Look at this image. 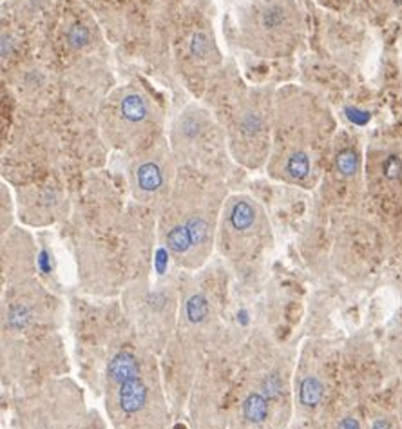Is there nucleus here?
I'll return each mask as SVG.
<instances>
[{"label": "nucleus", "mask_w": 402, "mask_h": 429, "mask_svg": "<svg viewBox=\"0 0 402 429\" xmlns=\"http://www.w3.org/2000/svg\"><path fill=\"white\" fill-rule=\"evenodd\" d=\"M187 315L192 322H201L209 315V302L203 295H192L187 302Z\"/></svg>", "instance_id": "obj_9"}, {"label": "nucleus", "mask_w": 402, "mask_h": 429, "mask_svg": "<svg viewBox=\"0 0 402 429\" xmlns=\"http://www.w3.org/2000/svg\"><path fill=\"white\" fill-rule=\"evenodd\" d=\"M118 386H120L118 404L123 413L134 415L143 410V406L147 404V388L140 377L132 375L129 379H123L118 382Z\"/></svg>", "instance_id": "obj_6"}, {"label": "nucleus", "mask_w": 402, "mask_h": 429, "mask_svg": "<svg viewBox=\"0 0 402 429\" xmlns=\"http://www.w3.org/2000/svg\"><path fill=\"white\" fill-rule=\"evenodd\" d=\"M261 210L247 196H238L228 201L225 209V230L230 247H238L239 239L254 238L261 232Z\"/></svg>", "instance_id": "obj_4"}, {"label": "nucleus", "mask_w": 402, "mask_h": 429, "mask_svg": "<svg viewBox=\"0 0 402 429\" xmlns=\"http://www.w3.org/2000/svg\"><path fill=\"white\" fill-rule=\"evenodd\" d=\"M339 429H361V426H359V422L355 419H343L341 420V424H339Z\"/></svg>", "instance_id": "obj_13"}, {"label": "nucleus", "mask_w": 402, "mask_h": 429, "mask_svg": "<svg viewBox=\"0 0 402 429\" xmlns=\"http://www.w3.org/2000/svg\"><path fill=\"white\" fill-rule=\"evenodd\" d=\"M243 417L252 422V424H261L268 417V402L267 399L259 393L248 395L243 402Z\"/></svg>", "instance_id": "obj_7"}, {"label": "nucleus", "mask_w": 402, "mask_h": 429, "mask_svg": "<svg viewBox=\"0 0 402 429\" xmlns=\"http://www.w3.org/2000/svg\"><path fill=\"white\" fill-rule=\"evenodd\" d=\"M372 429H392V426L388 424L386 420H377V422L373 424Z\"/></svg>", "instance_id": "obj_14"}, {"label": "nucleus", "mask_w": 402, "mask_h": 429, "mask_svg": "<svg viewBox=\"0 0 402 429\" xmlns=\"http://www.w3.org/2000/svg\"><path fill=\"white\" fill-rule=\"evenodd\" d=\"M296 33V8L292 0H247L239 11L243 45L263 59L281 56Z\"/></svg>", "instance_id": "obj_1"}, {"label": "nucleus", "mask_w": 402, "mask_h": 429, "mask_svg": "<svg viewBox=\"0 0 402 429\" xmlns=\"http://www.w3.org/2000/svg\"><path fill=\"white\" fill-rule=\"evenodd\" d=\"M102 127L112 143H141L160 127V116L149 98L140 89L123 85L107 98Z\"/></svg>", "instance_id": "obj_2"}, {"label": "nucleus", "mask_w": 402, "mask_h": 429, "mask_svg": "<svg viewBox=\"0 0 402 429\" xmlns=\"http://www.w3.org/2000/svg\"><path fill=\"white\" fill-rule=\"evenodd\" d=\"M270 98L263 91H250L239 100L238 111L230 122V145L236 158L250 167H257L270 149Z\"/></svg>", "instance_id": "obj_3"}, {"label": "nucleus", "mask_w": 402, "mask_h": 429, "mask_svg": "<svg viewBox=\"0 0 402 429\" xmlns=\"http://www.w3.org/2000/svg\"><path fill=\"white\" fill-rule=\"evenodd\" d=\"M348 118L352 120V122H355L357 125H363V123H366L370 120V114L368 112H361V111H355V109H348Z\"/></svg>", "instance_id": "obj_12"}, {"label": "nucleus", "mask_w": 402, "mask_h": 429, "mask_svg": "<svg viewBox=\"0 0 402 429\" xmlns=\"http://www.w3.org/2000/svg\"><path fill=\"white\" fill-rule=\"evenodd\" d=\"M383 171L386 178L390 180H397L402 172V163L397 156H388L383 163Z\"/></svg>", "instance_id": "obj_11"}, {"label": "nucleus", "mask_w": 402, "mask_h": 429, "mask_svg": "<svg viewBox=\"0 0 402 429\" xmlns=\"http://www.w3.org/2000/svg\"><path fill=\"white\" fill-rule=\"evenodd\" d=\"M337 169H339L341 174L352 176L357 171V156L352 151L341 152L339 158H337Z\"/></svg>", "instance_id": "obj_10"}, {"label": "nucleus", "mask_w": 402, "mask_h": 429, "mask_svg": "<svg viewBox=\"0 0 402 429\" xmlns=\"http://www.w3.org/2000/svg\"><path fill=\"white\" fill-rule=\"evenodd\" d=\"M299 399L301 402L308 408H314L321 402L323 399V384H321L315 377H308L305 381L301 382L299 390Z\"/></svg>", "instance_id": "obj_8"}, {"label": "nucleus", "mask_w": 402, "mask_h": 429, "mask_svg": "<svg viewBox=\"0 0 402 429\" xmlns=\"http://www.w3.org/2000/svg\"><path fill=\"white\" fill-rule=\"evenodd\" d=\"M393 2H395L397 6H402V0H393Z\"/></svg>", "instance_id": "obj_15"}, {"label": "nucleus", "mask_w": 402, "mask_h": 429, "mask_svg": "<svg viewBox=\"0 0 402 429\" xmlns=\"http://www.w3.org/2000/svg\"><path fill=\"white\" fill-rule=\"evenodd\" d=\"M134 185L141 196H154L165 185L163 167L156 160L145 158L134 169Z\"/></svg>", "instance_id": "obj_5"}]
</instances>
